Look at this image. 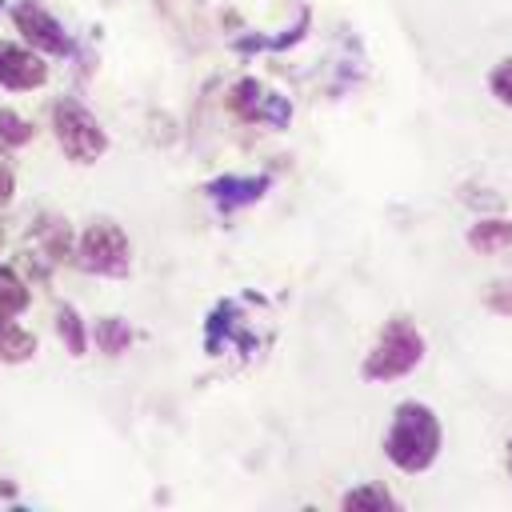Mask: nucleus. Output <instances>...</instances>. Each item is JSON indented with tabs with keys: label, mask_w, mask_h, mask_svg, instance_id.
<instances>
[{
	"label": "nucleus",
	"mask_w": 512,
	"mask_h": 512,
	"mask_svg": "<svg viewBox=\"0 0 512 512\" xmlns=\"http://www.w3.org/2000/svg\"><path fill=\"white\" fill-rule=\"evenodd\" d=\"M12 188H16V176H12V164L4 156V144H0V204L12 200Z\"/></svg>",
	"instance_id": "nucleus-21"
},
{
	"label": "nucleus",
	"mask_w": 512,
	"mask_h": 512,
	"mask_svg": "<svg viewBox=\"0 0 512 512\" xmlns=\"http://www.w3.org/2000/svg\"><path fill=\"white\" fill-rule=\"evenodd\" d=\"M52 132L72 164H96L108 152V132L76 96H60L52 104Z\"/></svg>",
	"instance_id": "nucleus-3"
},
{
	"label": "nucleus",
	"mask_w": 512,
	"mask_h": 512,
	"mask_svg": "<svg viewBox=\"0 0 512 512\" xmlns=\"http://www.w3.org/2000/svg\"><path fill=\"white\" fill-rule=\"evenodd\" d=\"M484 308L512 320V280H492V284L484 288Z\"/></svg>",
	"instance_id": "nucleus-20"
},
{
	"label": "nucleus",
	"mask_w": 512,
	"mask_h": 512,
	"mask_svg": "<svg viewBox=\"0 0 512 512\" xmlns=\"http://www.w3.org/2000/svg\"><path fill=\"white\" fill-rule=\"evenodd\" d=\"M440 448H444L440 416L424 400L396 404V412L388 420V432H384V456H388V464L400 468V472H408V476H416V472H428L440 460Z\"/></svg>",
	"instance_id": "nucleus-1"
},
{
	"label": "nucleus",
	"mask_w": 512,
	"mask_h": 512,
	"mask_svg": "<svg viewBox=\"0 0 512 512\" xmlns=\"http://www.w3.org/2000/svg\"><path fill=\"white\" fill-rule=\"evenodd\" d=\"M228 108H232L240 120H248V124H268V128H276V132L292 124V100L280 96L276 88H268V84L256 80V76H244V80H236V84L228 88Z\"/></svg>",
	"instance_id": "nucleus-5"
},
{
	"label": "nucleus",
	"mask_w": 512,
	"mask_h": 512,
	"mask_svg": "<svg viewBox=\"0 0 512 512\" xmlns=\"http://www.w3.org/2000/svg\"><path fill=\"white\" fill-rule=\"evenodd\" d=\"M36 236L44 240V252L52 256V260H64L68 256V224L64 220H52V216H44L40 224H36Z\"/></svg>",
	"instance_id": "nucleus-17"
},
{
	"label": "nucleus",
	"mask_w": 512,
	"mask_h": 512,
	"mask_svg": "<svg viewBox=\"0 0 512 512\" xmlns=\"http://www.w3.org/2000/svg\"><path fill=\"white\" fill-rule=\"evenodd\" d=\"M308 24H312V16H308V8H300L296 24H292V28H284L280 36H244V40H236V48H240V52H260V48L284 52V48H292V44H300V40H304Z\"/></svg>",
	"instance_id": "nucleus-13"
},
{
	"label": "nucleus",
	"mask_w": 512,
	"mask_h": 512,
	"mask_svg": "<svg viewBox=\"0 0 512 512\" xmlns=\"http://www.w3.org/2000/svg\"><path fill=\"white\" fill-rule=\"evenodd\" d=\"M32 124L20 116V112H12V108H0V144L4 148H24L28 140H32Z\"/></svg>",
	"instance_id": "nucleus-18"
},
{
	"label": "nucleus",
	"mask_w": 512,
	"mask_h": 512,
	"mask_svg": "<svg viewBox=\"0 0 512 512\" xmlns=\"http://www.w3.org/2000/svg\"><path fill=\"white\" fill-rule=\"evenodd\" d=\"M32 304V292H28V284L12 272V268H4L0 264V312H12V316H20L24 308Z\"/></svg>",
	"instance_id": "nucleus-16"
},
{
	"label": "nucleus",
	"mask_w": 512,
	"mask_h": 512,
	"mask_svg": "<svg viewBox=\"0 0 512 512\" xmlns=\"http://www.w3.org/2000/svg\"><path fill=\"white\" fill-rule=\"evenodd\" d=\"M340 508H344V512H396L400 504H396V496H392L388 488H380V484H356V488H348V492L340 496Z\"/></svg>",
	"instance_id": "nucleus-12"
},
{
	"label": "nucleus",
	"mask_w": 512,
	"mask_h": 512,
	"mask_svg": "<svg viewBox=\"0 0 512 512\" xmlns=\"http://www.w3.org/2000/svg\"><path fill=\"white\" fill-rule=\"evenodd\" d=\"M468 248L480 256H500L512 248V220L508 216H480L468 228Z\"/></svg>",
	"instance_id": "nucleus-9"
},
{
	"label": "nucleus",
	"mask_w": 512,
	"mask_h": 512,
	"mask_svg": "<svg viewBox=\"0 0 512 512\" xmlns=\"http://www.w3.org/2000/svg\"><path fill=\"white\" fill-rule=\"evenodd\" d=\"M204 344H208V352H220V348H228V344H244V348H248V336L240 332V312H236L232 300L212 312V320H208V340H204Z\"/></svg>",
	"instance_id": "nucleus-11"
},
{
	"label": "nucleus",
	"mask_w": 512,
	"mask_h": 512,
	"mask_svg": "<svg viewBox=\"0 0 512 512\" xmlns=\"http://www.w3.org/2000/svg\"><path fill=\"white\" fill-rule=\"evenodd\" d=\"M76 264L84 272L120 280L132 268V244L116 220H92L76 240Z\"/></svg>",
	"instance_id": "nucleus-4"
},
{
	"label": "nucleus",
	"mask_w": 512,
	"mask_h": 512,
	"mask_svg": "<svg viewBox=\"0 0 512 512\" xmlns=\"http://www.w3.org/2000/svg\"><path fill=\"white\" fill-rule=\"evenodd\" d=\"M268 188H272V176H268V172H260V176H216V180L204 184L208 200H212L220 212L248 208V204H256Z\"/></svg>",
	"instance_id": "nucleus-8"
},
{
	"label": "nucleus",
	"mask_w": 512,
	"mask_h": 512,
	"mask_svg": "<svg viewBox=\"0 0 512 512\" xmlns=\"http://www.w3.org/2000/svg\"><path fill=\"white\" fill-rule=\"evenodd\" d=\"M56 336L64 340V348H68L72 356H84V352H88V328H84V320H80V312H76L72 304H64V308L56 312Z\"/></svg>",
	"instance_id": "nucleus-15"
},
{
	"label": "nucleus",
	"mask_w": 512,
	"mask_h": 512,
	"mask_svg": "<svg viewBox=\"0 0 512 512\" xmlns=\"http://www.w3.org/2000/svg\"><path fill=\"white\" fill-rule=\"evenodd\" d=\"M48 84V64L44 52L28 48V44H12L0 40V88L8 92H32Z\"/></svg>",
	"instance_id": "nucleus-7"
},
{
	"label": "nucleus",
	"mask_w": 512,
	"mask_h": 512,
	"mask_svg": "<svg viewBox=\"0 0 512 512\" xmlns=\"http://www.w3.org/2000/svg\"><path fill=\"white\" fill-rule=\"evenodd\" d=\"M92 340H96L100 352L120 356V352H128V344H132V328H128V320H120V316H100L96 328H92Z\"/></svg>",
	"instance_id": "nucleus-14"
},
{
	"label": "nucleus",
	"mask_w": 512,
	"mask_h": 512,
	"mask_svg": "<svg viewBox=\"0 0 512 512\" xmlns=\"http://www.w3.org/2000/svg\"><path fill=\"white\" fill-rule=\"evenodd\" d=\"M12 24L24 36L28 48L44 52V56H72V36L64 32V24L36 0H16L12 4Z\"/></svg>",
	"instance_id": "nucleus-6"
},
{
	"label": "nucleus",
	"mask_w": 512,
	"mask_h": 512,
	"mask_svg": "<svg viewBox=\"0 0 512 512\" xmlns=\"http://www.w3.org/2000/svg\"><path fill=\"white\" fill-rule=\"evenodd\" d=\"M488 92H492L496 104L512 108V56H504V60H496L488 68Z\"/></svg>",
	"instance_id": "nucleus-19"
},
{
	"label": "nucleus",
	"mask_w": 512,
	"mask_h": 512,
	"mask_svg": "<svg viewBox=\"0 0 512 512\" xmlns=\"http://www.w3.org/2000/svg\"><path fill=\"white\" fill-rule=\"evenodd\" d=\"M36 356V332L24 328L12 312H0V364H24Z\"/></svg>",
	"instance_id": "nucleus-10"
},
{
	"label": "nucleus",
	"mask_w": 512,
	"mask_h": 512,
	"mask_svg": "<svg viewBox=\"0 0 512 512\" xmlns=\"http://www.w3.org/2000/svg\"><path fill=\"white\" fill-rule=\"evenodd\" d=\"M508 472H512V440H508Z\"/></svg>",
	"instance_id": "nucleus-22"
},
{
	"label": "nucleus",
	"mask_w": 512,
	"mask_h": 512,
	"mask_svg": "<svg viewBox=\"0 0 512 512\" xmlns=\"http://www.w3.org/2000/svg\"><path fill=\"white\" fill-rule=\"evenodd\" d=\"M424 352H428V344H424V332L416 328V320L392 316V320H384L376 344L368 348V356H364V364H360V376H364L368 384L400 380V376H408V372L420 368Z\"/></svg>",
	"instance_id": "nucleus-2"
}]
</instances>
